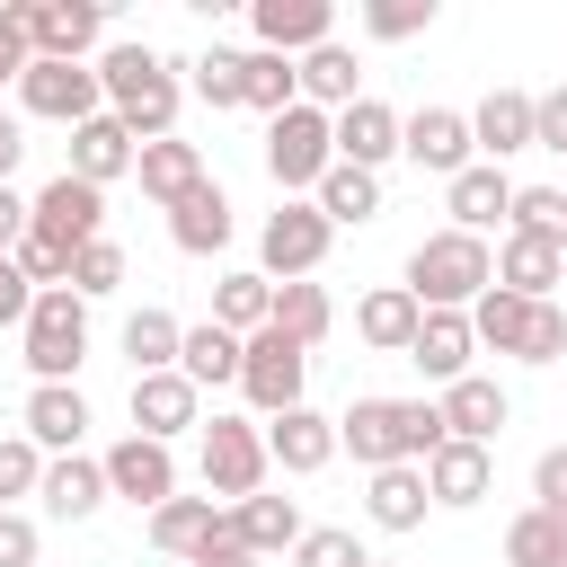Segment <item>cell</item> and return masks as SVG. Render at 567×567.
Masks as SVG:
<instances>
[{
  "mask_svg": "<svg viewBox=\"0 0 567 567\" xmlns=\"http://www.w3.org/2000/svg\"><path fill=\"white\" fill-rule=\"evenodd\" d=\"M97 97H106V115H115L133 142H159V133H177L186 62H168L151 35H106V53H97Z\"/></svg>",
  "mask_w": 567,
  "mask_h": 567,
  "instance_id": "1",
  "label": "cell"
},
{
  "mask_svg": "<svg viewBox=\"0 0 567 567\" xmlns=\"http://www.w3.org/2000/svg\"><path fill=\"white\" fill-rule=\"evenodd\" d=\"M434 443H443V416H434V399H354L346 416H337V452H354V470L372 478V470H425L434 461Z\"/></svg>",
  "mask_w": 567,
  "mask_h": 567,
  "instance_id": "2",
  "label": "cell"
},
{
  "mask_svg": "<svg viewBox=\"0 0 567 567\" xmlns=\"http://www.w3.org/2000/svg\"><path fill=\"white\" fill-rule=\"evenodd\" d=\"M399 284L416 292V310H470V301L496 284V248L470 239V230H425V239L408 248V275H399Z\"/></svg>",
  "mask_w": 567,
  "mask_h": 567,
  "instance_id": "3",
  "label": "cell"
},
{
  "mask_svg": "<svg viewBox=\"0 0 567 567\" xmlns=\"http://www.w3.org/2000/svg\"><path fill=\"white\" fill-rule=\"evenodd\" d=\"M470 337H478L487 354H514V363H532V372H540V363H558V354H567V310H558V301H523V292H496V284H487V292L470 301Z\"/></svg>",
  "mask_w": 567,
  "mask_h": 567,
  "instance_id": "4",
  "label": "cell"
},
{
  "mask_svg": "<svg viewBox=\"0 0 567 567\" xmlns=\"http://www.w3.org/2000/svg\"><path fill=\"white\" fill-rule=\"evenodd\" d=\"M18 363L35 381H80V363H89V301L71 284L62 292H35V310L18 328Z\"/></svg>",
  "mask_w": 567,
  "mask_h": 567,
  "instance_id": "5",
  "label": "cell"
},
{
  "mask_svg": "<svg viewBox=\"0 0 567 567\" xmlns=\"http://www.w3.org/2000/svg\"><path fill=\"white\" fill-rule=\"evenodd\" d=\"M195 470H204V496H221V505H239V496H257L266 487V425L257 416H204L195 425Z\"/></svg>",
  "mask_w": 567,
  "mask_h": 567,
  "instance_id": "6",
  "label": "cell"
},
{
  "mask_svg": "<svg viewBox=\"0 0 567 567\" xmlns=\"http://www.w3.org/2000/svg\"><path fill=\"white\" fill-rule=\"evenodd\" d=\"M328 248H337V230L319 221L310 195H284V204L257 221V275H266V284H310V275L328 266Z\"/></svg>",
  "mask_w": 567,
  "mask_h": 567,
  "instance_id": "7",
  "label": "cell"
},
{
  "mask_svg": "<svg viewBox=\"0 0 567 567\" xmlns=\"http://www.w3.org/2000/svg\"><path fill=\"white\" fill-rule=\"evenodd\" d=\"M301 390H310V346H292L284 328L239 337V399H248L257 425L284 416V408H301Z\"/></svg>",
  "mask_w": 567,
  "mask_h": 567,
  "instance_id": "8",
  "label": "cell"
},
{
  "mask_svg": "<svg viewBox=\"0 0 567 567\" xmlns=\"http://www.w3.org/2000/svg\"><path fill=\"white\" fill-rule=\"evenodd\" d=\"M27 230L44 239V248H62V257H80L89 239H106V186H89V177H71V168H53L35 195H27Z\"/></svg>",
  "mask_w": 567,
  "mask_h": 567,
  "instance_id": "9",
  "label": "cell"
},
{
  "mask_svg": "<svg viewBox=\"0 0 567 567\" xmlns=\"http://www.w3.org/2000/svg\"><path fill=\"white\" fill-rule=\"evenodd\" d=\"M328 168H337L328 115H319V106H284V115L266 124V177H275V195H310Z\"/></svg>",
  "mask_w": 567,
  "mask_h": 567,
  "instance_id": "10",
  "label": "cell"
},
{
  "mask_svg": "<svg viewBox=\"0 0 567 567\" xmlns=\"http://www.w3.org/2000/svg\"><path fill=\"white\" fill-rule=\"evenodd\" d=\"M18 115H35V124H89V115H106L97 62H27L18 71Z\"/></svg>",
  "mask_w": 567,
  "mask_h": 567,
  "instance_id": "11",
  "label": "cell"
},
{
  "mask_svg": "<svg viewBox=\"0 0 567 567\" xmlns=\"http://www.w3.org/2000/svg\"><path fill=\"white\" fill-rule=\"evenodd\" d=\"M97 470H106V496H124V505H142V514H159V505L177 496V452L151 443V434H115V443L97 452Z\"/></svg>",
  "mask_w": 567,
  "mask_h": 567,
  "instance_id": "12",
  "label": "cell"
},
{
  "mask_svg": "<svg viewBox=\"0 0 567 567\" xmlns=\"http://www.w3.org/2000/svg\"><path fill=\"white\" fill-rule=\"evenodd\" d=\"M27 44H35V62H97L106 9L97 0H27Z\"/></svg>",
  "mask_w": 567,
  "mask_h": 567,
  "instance_id": "13",
  "label": "cell"
},
{
  "mask_svg": "<svg viewBox=\"0 0 567 567\" xmlns=\"http://www.w3.org/2000/svg\"><path fill=\"white\" fill-rule=\"evenodd\" d=\"M399 159H416L425 177H461V168L478 159L470 115H461V106H416V115H399Z\"/></svg>",
  "mask_w": 567,
  "mask_h": 567,
  "instance_id": "14",
  "label": "cell"
},
{
  "mask_svg": "<svg viewBox=\"0 0 567 567\" xmlns=\"http://www.w3.org/2000/svg\"><path fill=\"white\" fill-rule=\"evenodd\" d=\"M195 425H204V390L186 372H133V434L177 452V434H195Z\"/></svg>",
  "mask_w": 567,
  "mask_h": 567,
  "instance_id": "15",
  "label": "cell"
},
{
  "mask_svg": "<svg viewBox=\"0 0 567 567\" xmlns=\"http://www.w3.org/2000/svg\"><path fill=\"white\" fill-rule=\"evenodd\" d=\"M18 434L53 461V452H80L89 443V390L80 381H35L27 408H18Z\"/></svg>",
  "mask_w": 567,
  "mask_h": 567,
  "instance_id": "16",
  "label": "cell"
},
{
  "mask_svg": "<svg viewBox=\"0 0 567 567\" xmlns=\"http://www.w3.org/2000/svg\"><path fill=\"white\" fill-rule=\"evenodd\" d=\"M266 461L284 470V478H319L328 461H337V416L328 408H284V416H266Z\"/></svg>",
  "mask_w": 567,
  "mask_h": 567,
  "instance_id": "17",
  "label": "cell"
},
{
  "mask_svg": "<svg viewBox=\"0 0 567 567\" xmlns=\"http://www.w3.org/2000/svg\"><path fill=\"white\" fill-rule=\"evenodd\" d=\"M248 35H257V53L301 62L310 44L337 35V9H328V0H248Z\"/></svg>",
  "mask_w": 567,
  "mask_h": 567,
  "instance_id": "18",
  "label": "cell"
},
{
  "mask_svg": "<svg viewBox=\"0 0 567 567\" xmlns=\"http://www.w3.org/2000/svg\"><path fill=\"white\" fill-rule=\"evenodd\" d=\"M443 213H452L443 230H470V239H487V230H496V239H505L514 177H505V168H487V159H470L461 177H443Z\"/></svg>",
  "mask_w": 567,
  "mask_h": 567,
  "instance_id": "19",
  "label": "cell"
},
{
  "mask_svg": "<svg viewBox=\"0 0 567 567\" xmlns=\"http://www.w3.org/2000/svg\"><path fill=\"white\" fill-rule=\"evenodd\" d=\"M434 416H443V443H487V452H496V434H505L514 399H505L487 372H461L452 390H434Z\"/></svg>",
  "mask_w": 567,
  "mask_h": 567,
  "instance_id": "20",
  "label": "cell"
},
{
  "mask_svg": "<svg viewBox=\"0 0 567 567\" xmlns=\"http://www.w3.org/2000/svg\"><path fill=\"white\" fill-rule=\"evenodd\" d=\"M408 363H416L434 390H452L461 372H478V337H470V310H425V319H416V337H408Z\"/></svg>",
  "mask_w": 567,
  "mask_h": 567,
  "instance_id": "21",
  "label": "cell"
},
{
  "mask_svg": "<svg viewBox=\"0 0 567 567\" xmlns=\"http://www.w3.org/2000/svg\"><path fill=\"white\" fill-rule=\"evenodd\" d=\"M425 496H434L443 514L487 505V496H496V452H487V443H434V461H425Z\"/></svg>",
  "mask_w": 567,
  "mask_h": 567,
  "instance_id": "22",
  "label": "cell"
},
{
  "mask_svg": "<svg viewBox=\"0 0 567 567\" xmlns=\"http://www.w3.org/2000/svg\"><path fill=\"white\" fill-rule=\"evenodd\" d=\"M230 230H239V213H230L221 177H204L195 195H177V204H168V248H177V257H221V248H230Z\"/></svg>",
  "mask_w": 567,
  "mask_h": 567,
  "instance_id": "23",
  "label": "cell"
},
{
  "mask_svg": "<svg viewBox=\"0 0 567 567\" xmlns=\"http://www.w3.org/2000/svg\"><path fill=\"white\" fill-rule=\"evenodd\" d=\"M558 284H567V248H558V239H532V230H505V239H496V292L558 301Z\"/></svg>",
  "mask_w": 567,
  "mask_h": 567,
  "instance_id": "24",
  "label": "cell"
},
{
  "mask_svg": "<svg viewBox=\"0 0 567 567\" xmlns=\"http://www.w3.org/2000/svg\"><path fill=\"white\" fill-rule=\"evenodd\" d=\"M328 133H337V159L346 168H390L399 159V106H381V97H354L346 115H328Z\"/></svg>",
  "mask_w": 567,
  "mask_h": 567,
  "instance_id": "25",
  "label": "cell"
},
{
  "mask_svg": "<svg viewBox=\"0 0 567 567\" xmlns=\"http://www.w3.org/2000/svg\"><path fill=\"white\" fill-rule=\"evenodd\" d=\"M35 505H44L53 523H89V514L106 505V470H97V452H53L44 478H35Z\"/></svg>",
  "mask_w": 567,
  "mask_h": 567,
  "instance_id": "26",
  "label": "cell"
},
{
  "mask_svg": "<svg viewBox=\"0 0 567 567\" xmlns=\"http://www.w3.org/2000/svg\"><path fill=\"white\" fill-rule=\"evenodd\" d=\"M310 523H301V505L292 496H275V487H257V496H239L230 505V540L248 549V558H292V540H301Z\"/></svg>",
  "mask_w": 567,
  "mask_h": 567,
  "instance_id": "27",
  "label": "cell"
},
{
  "mask_svg": "<svg viewBox=\"0 0 567 567\" xmlns=\"http://www.w3.org/2000/svg\"><path fill=\"white\" fill-rule=\"evenodd\" d=\"M213 540H230V505H213V496H168L151 514V549L159 558H204Z\"/></svg>",
  "mask_w": 567,
  "mask_h": 567,
  "instance_id": "28",
  "label": "cell"
},
{
  "mask_svg": "<svg viewBox=\"0 0 567 567\" xmlns=\"http://www.w3.org/2000/svg\"><path fill=\"white\" fill-rule=\"evenodd\" d=\"M292 80H301V106H319V115H346L354 97H363V62H354V44H310L301 62H292Z\"/></svg>",
  "mask_w": 567,
  "mask_h": 567,
  "instance_id": "29",
  "label": "cell"
},
{
  "mask_svg": "<svg viewBox=\"0 0 567 567\" xmlns=\"http://www.w3.org/2000/svg\"><path fill=\"white\" fill-rule=\"evenodd\" d=\"M470 142H478L487 168H505L514 151H532V89H487L470 106Z\"/></svg>",
  "mask_w": 567,
  "mask_h": 567,
  "instance_id": "30",
  "label": "cell"
},
{
  "mask_svg": "<svg viewBox=\"0 0 567 567\" xmlns=\"http://www.w3.org/2000/svg\"><path fill=\"white\" fill-rule=\"evenodd\" d=\"M133 177H142V195H151V204L168 213V204H177V195H195V186H204L213 168H204V151H195V142L159 133V142H142V151H133Z\"/></svg>",
  "mask_w": 567,
  "mask_h": 567,
  "instance_id": "31",
  "label": "cell"
},
{
  "mask_svg": "<svg viewBox=\"0 0 567 567\" xmlns=\"http://www.w3.org/2000/svg\"><path fill=\"white\" fill-rule=\"evenodd\" d=\"M425 514H434V496H425V470H372L363 478V523L372 532H425Z\"/></svg>",
  "mask_w": 567,
  "mask_h": 567,
  "instance_id": "32",
  "label": "cell"
},
{
  "mask_svg": "<svg viewBox=\"0 0 567 567\" xmlns=\"http://www.w3.org/2000/svg\"><path fill=\"white\" fill-rule=\"evenodd\" d=\"M133 151H142V142H133L115 115H89V124H71V159H62V168L89 177V186H115V177H133Z\"/></svg>",
  "mask_w": 567,
  "mask_h": 567,
  "instance_id": "33",
  "label": "cell"
},
{
  "mask_svg": "<svg viewBox=\"0 0 567 567\" xmlns=\"http://www.w3.org/2000/svg\"><path fill=\"white\" fill-rule=\"evenodd\" d=\"M416 292L408 284H372L363 301H354V337L372 346V354H408V337H416Z\"/></svg>",
  "mask_w": 567,
  "mask_h": 567,
  "instance_id": "34",
  "label": "cell"
},
{
  "mask_svg": "<svg viewBox=\"0 0 567 567\" xmlns=\"http://www.w3.org/2000/svg\"><path fill=\"white\" fill-rule=\"evenodd\" d=\"M310 204H319V221H328V230H363V221L381 213V177H372V168H346V159H337V168H328V177L310 186Z\"/></svg>",
  "mask_w": 567,
  "mask_h": 567,
  "instance_id": "35",
  "label": "cell"
},
{
  "mask_svg": "<svg viewBox=\"0 0 567 567\" xmlns=\"http://www.w3.org/2000/svg\"><path fill=\"white\" fill-rule=\"evenodd\" d=\"M275 319V284L257 275V266H230V275H213V328H230V337H257Z\"/></svg>",
  "mask_w": 567,
  "mask_h": 567,
  "instance_id": "36",
  "label": "cell"
},
{
  "mask_svg": "<svg viewBox=\"0 0 567 567\" xmlns=\"http://www.w3.org/2000/svg\"><path fill=\"white\" fill-rule=\"evenodd\" d=\"M177 372H186L195 390H239V337L213 328V319H195V328L177 337Z\"/></svg>",
  "mask_w": 567,
  "mask_h": 567,
  "instance_id": "37",
  "label": "cell"
},
{
  "mask_svg": "<svg viewBox=\"0 0 567 567\" xmlns=\"http://www.w3.org/2000/svg\"><path fill=\"white\" fill-rule=\"evenodd\" d=\"M239 106H248V115H266V124H275L284 106H301V80H292V62L248 44V53H239Z\"/></svg>",
  "mask_w": 567,
  "mask_h": 567,
  "instance_id": "38",
  "label": "cell"
},
{
  "mask_svg": "<svg viewBox=\"0 0 567 567\" xmlns=\"http://www.w3.org/2000/svg\"><path fill=\"white\" fill-rule=\"evenodd\" d=\"M505 567H567V514L523 505V514L505 523Z\"/></svg>",
  "mask_w": 567,
  "mask_h": 567,
  "instance_id": "39",
  "label": "cell"
},
{
  "mask_svg": "<svg viewBox=\"0 0 567 567\" xmlns=\"http://www.w3.org/2000/svg\"><path fill=\"white\" fill-rule=\"evenodd\" d=\"M177 337H186V319H168L159 301H142L124 319V363L133 372H177Z\"/></svg>",
  "mask_w": 567,
  "mask_h": 567,
  "instance_id": "40",
  "label": "cell"
},
{
  "mask_svg": "<svg viewBox=\"0 0 567 567\" xmlns=\"http://www.w3.org/2000/svg\"><path fill=\"white\" fill-rule=\"evenodd\" d=\"M266 328H284L292 346H319L328 328H337V301H328V284H275V319Z\"/></svg>",
  "mask_w": 567,
  "mask_h": 567,
  "instance_id": "41",
  "label": "cell"
},
{
  "mask_svg": "<svg viewBox=\"0 0 567 567\" xmlns=\"http://www.w3.org/2000/svg\"><path fill=\"white\" fill-rule=\"evenodd\" d=\"M124 284H133V257H124L115 239H89V248L71 257V292H80V301H115Z\"/></svg>",
  "mask_w": 567,
  "mask_h": 567,
  "instance_id": "42",
  "label": "cell"
},
{
  "mask_svg": "<svg viewBox=\"0 0 567 567\" xmlns=\"http://www.w3.org/2000/svg\"><path fill=\"white\" fill-rule=\"evenodd\" d=\"M186 97H204L213 115H230V106H239V53H230V44L195 53V62H186Z\"/></svg>",
  "mask_w": 567,
  "mask_h": 567,
  "instance_id": "43",
  "label": "cell"
},
{
  "mask_svg": "<svg viewBox=\"0 0 567 567\" xmlns=\"http://www.w3.org/2000/svg\"><path fill=\"white\" fill-rule=\"evenodd\" d=\"M505 230H532V239H558L567 248V186H514Z\"/></svg>",
  "mask_w": 567,
  "mask_h": 567,
  "instance_id": "44",
  "label": "cell"
},
{
  "mask_svg": "<svg viewBox=\"0 0 567 567\" xmlns=\"http://www.w3.org/2000/svg\"><path fill=\"white\" fill-rule=\"evenodd\" d=\"M292 567H372V549H363L346 523H310V532L292 540Z\"/></svg>",
  "mask_w": 567,
  "mask_h": 567,
  "instance_id": "45",
  "label": "cell"
},
{
  "mask_svg": "<svg viewBox=\"0 0 567 567\" xmlns=\"http://www.w3.org/2000/svg\"><path fill=\"white\" fill-rule=\"evenodd\" d=\"M434 27V0H363V35L372 44H408Z\"/></svg>",
  "mask_w": 567,
  "mask_h": 567,
  "instance_id": "46",
  "label": "cell"
},
{
  "mask_svg": "<svg viewBox=\"0 0 567 567\" xmlns=\"http://www.w3.org/2000/svg\"><path fill=\"white\" fill-rule=\"evenodd\" d=\"M35 478H44V452H35L27 434H0V514H9V505H27V496H35Z\"/></svg>",
  "mask_w": 567,
  "mask_h": 567,
  "instance_id": "47",
  "label": "cell"
},
{
  "mask_svg": "<svg viewBox=\"0 0 567 567\" xmlns=\"http://www.w3.org/2000/svg\"><path fill=\"white\" fill-rule=\"evenodd\" d=\"M9 257H18V275H27V292H62V284H71V257H62V248H44L35 230H27V239H18Z\"/></svg>",
  "mask_w": 567,
  "mask_h": 567,
  "instance_id": "48",
  "label": "cell"
},
{
  "mask_svg": "<svg viewBox=\"0 0 567 567\" xmlns=\"http://www.w3.org/2000/svg\"><path fill=\"white\" fill-rule=\"evenodd\" d=\"M27 62H35V44H27V0H0V89H18Z\"/></svg>",
  "mask_w": 567,
  "mask_h": 567,
  "instance_id": "49",
  "label": "cell"
},
{
  "mask_svg": "<svg viewBox=\"0 0 567 567\" xmlns=\"http://www.w3.org/2000/svg\"><path fill=\"white\" fill-rule=\"evenodd\" d=\"M532 151H558L567 159V80L532 97Z\"/></svg>",
  "mask_w": 567,
  "mask_h": 567,
  "instance_id": "50",
  "label": "cell"
},
{
  "mask_svg": "<svg viewBox=\"0 0 567 567\" xmlns=\"http://www.w3.org/2000/svg\"><path fill=\"white\" fill-rule=\"evenodd\" d=\"M35 549H44L35 514H27V505H9V514H0V567H35Z\"/></svg>",
  "mask_w": 567,
  "mask_h": 567,
  "instance_id": "51",
  "label": "cell"
},
{
  "mask_svg": "<svg viewBox=\"0 0 567 567\" xmlns=\"http://www.w3.org/2000/svg\"><path fill=\"white\" fill-rule=\"evenodd\" d=\"M532 505H549V514H567V443H549V452L532 461Z\"/></svg>",
  "mask_w": 567,
  "mask_h": 567,
  "instance_id": "52",
  "label": "cell"
},
{
  "mask_svg": "<svg viewBox=\"0 0 567 567\" xmlns=\"http://www.w3.org/2000/svg\"><path fill=\"white\" fill-rule=\"evenodd\" d=\"M27 310H35L27 275H18V257H0V328H27Z\"/></svg>",
  "mask_w": 567,
  "mask_h": 567,
  "instance_id": "53",
  "label": "cell"
},
{
  "mask_svg": "<svg viewBox=\"0 0 567 567\" xmlns=\"http://www.w3.org/2000/svg\"><path fill=\"white\" fill-rule=\"evenodd\" d=\"M18 159H27V115H9V106H0V186L18 177Z\"/></svg>",
  "mask_w": 567,
  "mask_h": 567,
  "instance_id": "54",
  "label": "cell"
},
{
  "mask_svg": "<svg viewBox=\"0 0 567 567\" xmlns=\"http://www.w3.org/2000/svg\"><path fill=\"white\" fill-rule=\"evenodd\" d=\"M18 239H27V195H18V186H0V257H9Z\"/></svg>",
  "mask_w": 567,
  "mask_h": 567,
  "instance_id": "55",
  "label": "cell"
},
{
  "mask_svg": "<svg viewBox=\"0 0 567 567\" xmlns=\"http://www.w3.org/2000/svg\"><path fill=\"white\" fill-rule=\"evenodd\" d=\"M186 567H266V558H248L239 540H213V549H204V558H186Z\"/></svg>",
  "mask_w": 567,
  "mask_h": 567,
  "instance_id": "56",
  "label": "cell"
},
{
  "mask_svg": "<svg viewBox=\"0 0 567 567\" xmlns=\"http://www.w3.org/2000/svg\"><path fill=\"white\" fill-rule=\"evenodd\" d=\"M372 567H399V558H372Z\"/></svg>",
  "mask_w": 567,
  "mask_h": 567,
  "instance_id": "57",
  "label": "cell"
}]
</instances>
